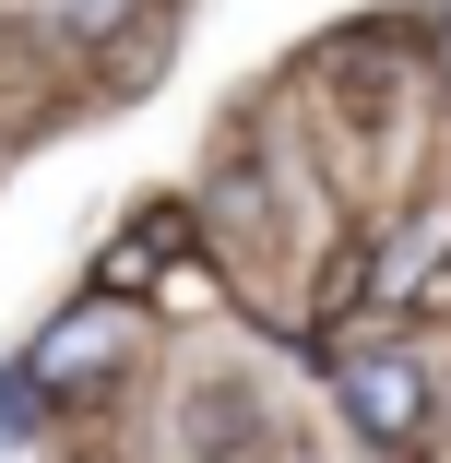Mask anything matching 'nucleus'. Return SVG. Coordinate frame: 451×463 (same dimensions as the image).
I'll list each match as a JSON object with an SVG mask.
<instances>
[{
    "label": "nucleus",
    "mask_w": 451,
    "mask_h": 463,
    "mask_svg": "<svg viewBox=\"0 0 451 463\" xmlns=\"http://www.w3.org/2000/svg\"><path fill=\"white\" fill-rule=\"evenodd\" d=\"M24 356H36V381L71 404L83 381H119V368H131V321H119V298H71V321H48Z\"/></svg>",
    "instance_id": "f03ea898"
},
{
    "label": "nucleus",
    "mask_w": 451,
    "mask_h": 463,
    "mask_svg": "<svg viewBox=\"0 0 451 463\" xmlns=\"http://www.w3.org/2000/svg\"><path fill=\"white\" fill-rule=\"evenodd\" d=\"M428 60H439V83H451V13H439V36H428Z\"/></svg>",
    "instance_id": "0eeeda50"
},
{
    "label": "nucleus",
    "mask_w": 451,
    "mask_h": 463,
    "mask_svg": "<svg viewBox=\"0 0 451 463\" xmlns=\"http://www.w3.org/2000/svg\"><path fill=\"white\" fill-rule=\"evenodd\" d=\"M333 392H344V428L369 439V451H416V428H428V404H439L428 368H416L404 345H356Z\"/></svg>",
    "instance_id": "f257e3e1"
},
{
    "label": "nucleus",
    "mask_w": 451,
    "mask_h": 463,
    "mask_svg": "<svg viewBox=\"0 0 451 463\" xmlns=\"http://www.w3.org/2000/svg\"><path fill=\"white\" fill-rule=\"evenodd\" d=\"M166 250H191V214H178V203H143V214H131V238L96 261V298H119V309H131V286H143Z\"/></svg>",
    "instance_id": "20e7f679"
},
{
    "label": "nucleus",
    "mask_w": 451,
    "mask_h": 463,
    "mask_svg": "<svg viewBox=\"0 0 451 463\" xmlns=\"http://www.w3.org/2000/svg\"><path fill=\"white\" fill-rule=\"evenodd\" d=\"M131 24V0H60V36H83V48H108Z\"/></svg>",
    "instance_id": "423d86ee"
},
{
    "label": "nucleus",
    "mask_w": 451,
    "mask_h": 463,
    "mask_svg": "<svg viewBox=\"0 0 451 463\" xmlns=\"http://www.w3.org/2000/svg\"><path fill=\"white\" fill-rule=\"evenodd\" d=\"M60 392L36 381V356H13V368H0V451H13V439H36V416H48Z\"/></svg>",
    "instance_id": "39448f33"
},
{
    "label": "nucleus",
    "mask_w": 451,
    "mask_h": 463,
    "mask_svg": "<svg viewBox=\"0 0 451 463\" xmlns=\"http://www.w3.org/2000/svg\"><path fill=\"white\" fill-rule=\"evenodd\" d=\"M261 439H274V416H261L249 381H202L191 404H178V463H238V451H261Z\"/></svg>",
    "instance_id": "7ed1b4c3"
}]
</instances>
